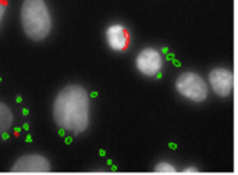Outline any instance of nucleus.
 I'll list each match as a JSON object with an SVG mask.
<instances>
[{"label":"nucleus","instance_id":"nucleus-1","mask_svg":"<svg viewBox=\"0 0 238 175\" xmlns=\"http://www.w3.org/2000/svg\"><path fill=\"white\" fill-rule=\"evenodd\" d=\"M53 118L58 128L75 135L86 131L89 125V95L79 85L61 89L53 102Z\"/></svg>","mask_w":238,"mask_h":175},{"label":"nucleus","instance_id":"nucleus-2","mask_svg":"<svg viewBox=\"0 0 238 175\" xmlns=\"http://www.w3.org/2000/svg\"><path fill=\"white\" fill-rule=\"evenodd\" d=\"M21 25L31 40L39 42L52 31V15L45 0H24L21 6Z\"/></svg>","mask_w":238,"mask_h":175},{"label":"nucleus","instance_id":"nucleus-3","mask_svg":"<svg viewBox=\"0 0 238 175\" xmlns=\"http://www.w3.org/2000/svg\"><path fill=\"white\" fill-rule=\"evenodd\" d=\"M175 89L181 96L195 103H201L207 97V85L205 79L192 71L182 72L178 75L175 81Z\"/></svg>","mask_w":238,"mask_h":175},{"label":"nucleus","instance_id":"nucleus-4","mask_svg":"<svg viewBox=\"0 0 238 175\" xmlns=\"http://www.w3.org/2000/svg\"><path fill=\"white\" fill-rule=\"evenodd\" d=\"M137 68L145 77H155L157 72H160L163 65L162 53L153 47H145L141 50L137 56Z\"/></svg>","mask_w":238,"mask_h":175},{"label":"nucleus","instance_id":"nucleus-5","mask_svg":"<svg viewBox=\"0 0 238 175\" xmlns=\"http://www.w3.org/2000/svg\"><path fill=\"white\" fill-rule=\"evenodd\" d=\"M209 82L216 95L220 97H227L233 92L234 75L227 68H213L209 72Z\"/></svg>","mask_w":238,"mask_h":175},{"label":"nucleus","instance_id":"nucleus-6","mask_svg":"<svg viewBox=\"0 0 238 175\" xmlns=\"http://www.w3.org/2000/svg\"><path fill=\"white\" fill-rule=\"evenodd\" d=\"M14 172H49L50 163L41 154H26L16 161L13 165Z\"/></svg>","mask_w":238,"mask_h":175},{"label":"nucleus","instance_id":"nucleus-7","mask_svg":"<svg viewBox=\"0 0 238 175\" xmlns=\"http://www.w3.org/2000/svg\"><path fill=\"white\" fill-rule=\"evenodd\" d=\"M106 42L114 51H124L130 46V32L123 24H111L106 29Z\"/></svg>","mask_w":238,"mask_h":175},{"label":"nucleus","instance_id":"nucleus-8","mask_svg":"<svg viewBox=\"0 0 238 175\" xmlns=\"http://www.w3.org/2000/svg\"><path fill=\"white\" fill-rule=\"evenodd\" d=\"M13 122H14V115L11 108L6 103L0 102V135L3 132H7L13 127Z\"/></svg>","mask_w":238,"mask_h":175},{"label":"nucleus","instance_id":"nucleus-9","mask_svg":"<svg viewBox=\"0 0 238 175\" xmlns=\"http://www.w3.org/2000/svg\"><path fill=\"white\" fill-rule=\"evenodd\" d=\"M155 171H156V172H160V174H174V172H175V168H174V165H171L170 163L162 161V163H159L156 167H155Z\"/></svg>","mask_w":238,"mask_h":175},{"label":"nucleus","instance_id":"nucleus-10","mask_svg":"<svg viewBox=\"0 0 238 175\" xmlns=\"http://www.w3.org/2000/svg\"><path fill=\"white\" fill-rule=\"evenodd\" d=\"M8 6V1L7 0H0V24H1V20L6 14V10H7Z\"/></svg>","mask_w":238,"mask_h":175},{"label":"nucleus","instance_id":"nucleus-11","mask_svg":"<svg viewBox=\"0 0 238 175\" xmlns=\"http://www.w3.org/2000/svg\"><path fill=\"white\" fill-rule=\"evenodd\" d=\"M182 172H184V174H195V172H198V171H196V170H195V168L189 167V170H184V171H182Z\"/></svg>","mask_w":238,"mask_h":175},{"label":"nucleus","instance_id":"nucleus-12","mask_svg":"<svg viewBox=\"0 0 238 175\" xmlns=\"http://www.w3.org/2000/svg\"><path fill=\"white\" fill-rule=\"evenodd\" d=\"M166 58H167L169 61H171L173 58H174V54H173V53H167V54H166Z\"/></svg>","mask_w":238,"mask_h":175},{"label":"nucleus","instance_id":"nucleus-13","mask_svg":"<svg viewBox=\"0 0 238 175\" xmlns=\"http://www.w3.org/2000/svg\"><path fill=\"white\" fill-rule=\"evenodd\" d=\"M64 142H66L67 144H70L71 142H73V138L71 136H66V139H64Z\"/></svg>","mask_w":238,"mask_h":175},{"label":"nucleus","instance_id":"nucleus-14","mask_svg":"<svg viewBox=\"0 0 238 175\" xmlns=\"http://www.w3.org/2000/svg\"><path fill=\"white\" fill-rule=\"evenodd\" d=\"M0 136H1V139H3V140H6V139H8V134H7V132H3V134H1Z\"/></svg>","mask_w":238,"mask_h":175},{"label":"nucleus","instance_id":"nucleus-15","mask_svg":"<svg viewBox=\"0 0 238 175\" xmlns=\"http://www.w3.org/2000/svg\"><path fill=\"white\" fill-rule=\"evenodd\" d=\"M58 135L60 136H66V131H64L63 128H60V129H58Z\"/></svg>","mask_w":238,"mask_h":175},{"label":"nucleus","instance_id":"nucleus-16","mask_svg":"<svg viewBox=\"0 0 238 175\" xmlns=\"http://www.w3.org/2000/svg\"><path fill=\"white\" fill-rule=\"evenodd\" d=\"M171 61H173V64H174L175 67H180V65H181V64H180V61H178V60H175V58H173Z\"/></svg>","mask_w":238,"mask_h":175},{"label":"nucleus","instance_id":"nucleus-17","mask_svg":"<svg viewBox=\"0 0 238 175\" xmlns=\"http://www.w3.org/2000/svg\"><path fill=\"white\" fill-rule=\"evenodd\" d=\"M169 146H170V149H173V150H175V149H177V144H175V143H170Z\"/></svg>","mask_w":238,"mask_h":175},{"label":"nucleus","instance_id":"nucleus-18","mask_svg":"<svg viewBox=\"0 0 238 175\" xmlns=\"http://www.w3.org/2000/svg\"><path fill=\"white\" fill-rule=\"evenodd\" d=\"M20 131H21V128H16V129H14V134H16V136H18Z\"/></svg>","mask_w":238,"mask_h":175},{"label":"nucleus","instance_id":"nucleus-19","mask_svg":"<svg viewBox=\"0 0 238 175\" xmlns=\"http://www.w3.org/2000/svg\"><path fill=\"white\" fill-rule=\"evenodd\" d=\"M28 114H29L28 108H24V110H22V115H28Z\"/></svg>","mask_w":238,"mask_h":175},{"label":"nucleus","instance_id":"nucleus-20","mask_svg":"<svg viewBox=\"0 0 238 175\" xmlns=\"http://www.w3.org/2000/svg\"><path fill=\"white\" fill-rule=\"evenodd\" d=\"M26 142H32V136L31 135H26Z\"/></svg>","mask_w":238,"mask_h":175},{"label":"nucleus","instance_id":"nucleus-21","mask_svg":"<svg viewBox=\"0 0 238 175\" xmlns=\"http://www.w3.org/2000/svg\"><path fill=\"white\" fill-rule=\"evenodd\" d=\"M99 154H100V156H106V151L102 149V150H99Z\"/></svg>","mask_w":238,"mask_h":175},{"label":"nucleus","instance_id":"nucleus-22","mask_svg":"<svg viewBox=\"0 0 238 175\" xmlns=\"http://www.w3.org/2000/svg\"><path fill=\"white\" fill-rule=\"evenodd\" d=\"M22 102V97L21 96H17V103H21Z\"/></svg>","mask_w":238,"mask_h":175},{"label":"nucleus","instance_id":"nucleus-23","mask_svg":"<svg viewBox=\"0 0 238 175\" xmlns=\"http://www.w3.org/2000/svg\"><path fill=\"white\" fill-rule=\"evenodd\" d=\"M162 51H163L164 54H167V53H169V49H167V47H163V49H162Z\"/></svg>","mask_w":238,"mask_h":175},{"label":"nucleus","instance_id":"nucleus-24","mask_svg":"<svg viewBox=\"0 0 238 175\" xmlns=\"http://www.w3.org/2000/svg\"><path fill=\"white\" fill-rule=\"evenodd\" d=\"M22 128H24L25 131H28V129H29V125H28V124H24V125H22Z\"/></svg>","mask_w":238,"mask_h":175},{"label":"nucleus","instance_id":"nucleus-25","mask_svg":"<svg viewBox=\"0 0 238 175\" xmlns=\"http://www.w3.org/2000/svg\"><path fill=\"white\" fill-rule=\"evenodd\" d=\"M90 96H92V97H96V96H98V92H92Z\"/></svg>","mask_w":238,"mask_h":175},{"label":"nucleus","instance_id":"nucleus-26","mask_svg":"<svg viewBox=\"0 0 238 175\" xmlns=\"http://www.w3.org/2000/svg\"><path fill=\"white\" fill-rule=\"evenodd\" d=\"M0 82H1V78H0Z\"/></svg>","mask_w":238,"mask_h":175}]
</instances>
